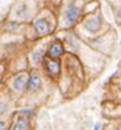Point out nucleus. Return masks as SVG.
<instances>
[{"instance_id": "f257e3e1", "label": "nucleus", "mask_w": 121, "mask_h": 130, "mask_svg": "<svg viewBox=\"0 0 121 130\" xmlns=\"http://www.w3.org/2000/svg\"><path fill=\"white\" fill-rule=\"evenodd\" d=\"M35 31L39 36H44L50 32V27H49V23L47 20L45 19H38L35 21L34 23Z\"/></svg>"}, {"instance_id": "f03ea898", "label": "nucleus", "mask_w": 121, "mask_h": 130, "mask_svg": "<svg viewBox=\"0 0 121 130\" xmlns=\"http://www.w3.org/2000/svg\"><path fill=\"white\" fill-rule=\"evenodd\" d=\"M80 13H81V9L77 6L72 3V5L69 6V8H68V10H67L66 19L69 23H73L74 21H76L77 18L80 17Z\"/></svg>"}, {"instance_id": "7ed1b4c3", "label": "nucleus", "mask_w": 121, "mask_h": 130, "mask_svg": "<svg viewBox=\"0 0 121 130\" xmlns=\"http://www.w3.org/2000/svg\"><path fill=\"white\" fill-rule=\"evenodd\" d=\"M45 64L47 68L48 72L51 75H57L60 71V63L59 60H57L55 58H46L45 59Z\"/></svg>"}, {"instance_id": "20e7f679", "label": "nucleus", "mask_w": 121, "mask_h": 130, "mask_svg": "<svg viewBox=\"0 0 121 130\" xmlns=\"http://www.w3.org/2000/svg\"><path fill=\"white\" fill-rule=\"evenodd\" d=\"M102 26V20L99 17H94L88 19L84 23V27L90 32H97Z\"/></svg>"}, {"instance_id": "39448f33", "label": "nucleus", "mask_w": 121, "mask_h": 130, "mask_svg": "<svg viewBox=\"0 0 121 130\" xmlns=\"http://www.w3.org/2000/svg\"><path fill=\"white\" fill-rule=\"evenodd\" d=\"M63 53V46L61 44V42L56 41L50 45V47L48 49V54L50 56V58H58L59 56H61Z\"/></svg>"}, {"instance_id": "423d86ee", "label": "nucleus", "mask_w": 121, "mask_h": 130, "mask_svg": "<svg viewBox=\"0 0 121 130\" xmlns=\"http://www.w3.org/2000/svg\"><path fill=\"white\" fill-rule=\"evenodd\" d=\"M41 77L37 72H32L31 73V77H30V80L27 82V88L30 91H36V90L39 89L41 86Z\"/></svg>"}, {"instance_id": "0eeeda50", "label": "nucleus", "mask_w": 121, "mask_h": 130, "mask_svg": "<svg viewBox=\"0 0 121 130\" xmlns=\"http://www.w3.org/2000/svg\"><path fill=\"white\" fill-rule=\"evenodd\" d=\"M25 84H26V79H25V75H23V74L17 75L13 81V86L15 90H22Z\"/></svg>"}, {"instance_id": "6e6552de", "label": "nucleus", "mask_w": 121, "mask_h": 130, "mask_svg": "<svg viewBox=\"0 0 121 130\" xmlns=\"http://www.w3.org/2000/svg\"><path fill=\"white\" fill-rule=\"evenodd\" d=\"M27 129H28V120L26 118H20L11 130H27Z\"/></svg>"}, {"instance_id": "1a4fd4ad", "label": "nucleus", "mask_w": 121, "mask_h": 130, "mask_svg": "<svg viewBox=\"0 0 121 130\" xmlns=\"http://www.w3.org/2000/svg\"><path fill=\"white\" fill-rule=\"evenodd\" d=\"M43 54H44L43 49H39V50H37V52L33 53V55H32V58H33V60L35 61V62H38V61H39L43 58Z\"/></svg>"}, {"instance_id": "9d476101", "label": "nucleus", "mask_w": 121, "mask_h": 130, "mask_svg": "<svg viewBox=\"0 0 121 130\" xmlns=\"http://www.w3.org/2000/svg\"><path fill=\"white\" fill-rule=\"evenodd\" d=\"M26 12H27V7H26V5H21L20 8L17 9V14H19V15H25Z\"/></svg>"}, {"instance_id": "9b49d317", "label": "nucleus", "mask_w": 121, "mask_h": 130, "mask_svg": "<svg viewBox=\"0 0 121 130\" xmlns=\"http://www.w3.org/2000/svg\"><path fill=\"white\" fill-rule=\"evenodd\" d=\"M6 111H7V105H6V103L0 102V115L5 114Z\"/></svg>"}, {"instance_id": "f8f14e48", "label": "nucleus", "mask_w": 121, "mask_h": 130, "mask_svg": "<svg viewBox=\"0 0 121 130\" xmlns=\"http://www.w3.org/2000/svg\"><path fill=\"white\" fill-rule=\"evenodd\" d=\"M6 129V124L3 121H0V130H5Z\"/></svg>"}]
</instances>
